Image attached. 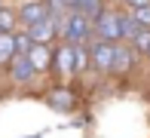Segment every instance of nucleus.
I'll use <instances>...</instances> for the list:
<instances>
[{
    "label": "nucleus",
    "instance_id": "obj_19",
    "mask_svg": "<svg viewBox=\"0 0 150 138\" xmlns=\"http://www.w3.org/2000/svg\"><path fill=\"white\" fill-rule=\"evenodd\" d=\"M147 58H150V52H147Z\"/></svg>",
    "mask_w": 150,
    "mask_h": 138
},
{
    "label": "nucleus",
    "instance_id": "obj_2",
    "mask_svg": "<svg viewBox=\"0 0 150 138\" xmlns=\"http://www.w3.org/2000/svg\"><path fill=\"white\" fill-rule=\"evenodd\" d=\"M95 37L120 43L122 40V12L113 9V6H104V9L95 16Z\"/></svg>",
    "mask_w": 150,
    "mask_h": 138
},
{
    "label": "nucleus",
    "instance_id": "obj_18",
    "mask_svg": "<svg viewBox=\"0 0 150 138\" xmlns=\"http://www.w3.org/2000/svg\"><path fill=\"white\" fill-rule=\"evenodd\" d=\"M58 3H67V0H58Z\"/></svg>",
    "mask_w": 150,
    "mask_h": 138
},
{
    "label": "nucleus",
    "instance_id": "obj_13",
    "mask_svg": "<svg viewBox=\"0 0 150 138\" xmlns=\"http://www.w3.org/2000/svg\"><path fill=\"white\" fill-rule=\"evenodd\" d=\"M141 28H144V25H141L138 18L132 16V12H122V40H132L135 34L141 31Z\"/></svg>",
    "mask_w": 150,
    "mask_h": 138
},
{
    "label": "nucleus",
    "instance_id": "obj_7",
    "mask_svg": "<svg viewBox=\"0 0 150 138\" xmlns=\"http://www.w3.org/2000/svg\"><path fill=\"white\" fill-rule=\"evenodd\" d=\"M25 31L31 34V40L34 43H55V40L61 37V25L55 22V18H43V22H37V25H28Z\"/></svg>",
    "mask_w": 150,
    "mask_h": 138
},
{
    "label": "nucleus",
    "instance_id": "obj_12",
    "mask_svg": "<svg viewBox=\"0 0 150 138\" xmlns=\"http://www.w3.org/2000/svg\"><path fill=\"white\" fill-rule=\"evenodd\" d=\"M67 6L71 9H77V12H86V16H98L101 9H104V0H67Z\"/></svg>",
    "mask_w": 150,
    "mask_h": 138
},
{
    "label": "nucleus",
    "instance_id": "obj_8",
    "mask_svg": "<svg viewBox=\"0 0 150 138\" xmlns=\"http://www.w3.org/2000/svg\"><path fill=\"white\" fill-rule=\"evenodd\" d=\"M28 55L37 68V74H46L49 68H55V43H34Z\"/></svg>",
    "mask_w": 150,
    "mask_h": 138
},
{
    "label": "nucleus",
    "instance_id": "obj_15",
    "mask_svg": "<svg viewBox=\"0 0 150 138\" xmlns=\"http://www.w3.org/2000/svg\"><path fill=\"white\" fill-rule=\"evenodd\" d=\"M129 12H132L144 28H150V3H147V6H135V9H129Z\"/></svg>",
    "mask_w": 150,
    "mask_h": 138
},
{
    "label": "nucleus",
    "instance_id": "obj_17",
    "mask_svg": "<svg viewBox=\"0 0 150 138\" xmlns=\"http://www.w3.org/2000/svg\"><path fill=\"white\" fill-rule=\"evenodd\" d=\"M0 9H3V0H0Z\"/></svg>",
    "mask_w": 150,
    "mask_h": 138
},
{
    "label": "nucleus",
    "instance_id": "obj_16",
    "mask_svg": "<svg viewBox=\"0 0 150 138\" xmlns=\"http://www.w3.org/2000/svg\"><path fill=\"white\" fill-rule=\"evenodd\" d=\"M122 3H126V6H129V9H135V6H147V3H150V0H122Z\"/></svg>",
    "mask_w": 150,
    "mask_h": 138
},
{
    "label": "nucleus",
    "instance_id": "obj_4",
    "mask_svg": "<svg viewBox=\"0 0 150 138\" xmlns=\"http://www.w3.org/2000/svg\"><path fill=\"white\" fill-rule=\"evenodd\" d=\"M6 71H9V80L12 83H22V86L37 77V68H34V61H31L28 52H16L9 58V65H6Z\"/></svg>",
    "mask_w": 150,
    "mask_h": 138
},
{
    "label": "nucleus",
    "instance_id": "obj_10",
    "mask_svg": "<svg viewBox=\"0 0 150 138\" xmlns=\"http://www.w3.org/2000/svg\"><path fill=\"white\" fill-rule=\"evenodd\" d=\"M46 101H49V107H55V110H74V105H77V95L71 92V89H52L49 95H46Z\"/></svg>",
    "mask_w": 150,
    "mask_h": 138
},
{
    "label": "nucleus",
    "instance_id": "obj_9",
    "mask_svg": "<svg viewBox=\"0 0 150 138\" xmlns=\"http://www.w3.org/2000/svg\"><path fill=\"white\" fill-rule=\"evenodd\" d=\"M135 46L129 43V40H120L117 43V52H113V68H110V74H126L129 68H132V61H135Z\"/></svg>",
    "mask_w": 150,
    "mask_h": 138
},
{
    "label": "nucleus",
    "instance_id": "obj_6",
    "mask_svg": "<svg viewBox=\"0 0 150 138\" xmlns=\"http://www.w3.org/2000/svg\"><path fill=\"white\" fill-rule=\"evenodd\" d=\"M55 71H58L61 80H67V77L77 74V46L67 43V40L61 46H55Z\"/></svg>",
    "mask_w": 150,
    "mask_h": 138
},
{
    "label": "nucleus",
    "instance_id": "obj_11",
    "mask_svg": "<svg viewBox=\"0 0 150 138\" xmlns=\"http://www.w3.org/2000/svg\"><path fill=\"white\" fill-rule=\"evenodd\" d=\"M18 52L16 46V31H0V65H9V58Z\"/></svg>",
    "mask_w": 150,
    "mask_h": 138
},
{
    "label": "nucleus",
    "instance_id": "obj_3",
    "mask_svg": "<svg viewBox=\"0 0 150 138\" xmlns=\"http://www.w3.org/2000/svg\"><path fill=\"white\" fill-rule=\"evenodd\" d=\"M89 49H92V68H95L98 74H110L117 43H113V40H101V37H95L92 43H89Z\"/></svg>",
    "mask_w": 150,
    "mask_h": 138
},
{
    "label": "nucleus",
    "instance_id": "obj_1",
    "mask_svg": "<svg viewBox=\"0 0 150 138\" xmlns=\"http://www.w3.org/2000/svg\"><path fill=\"white\" fill-rule=\"evenodd\" d=\"M61 40H67V43H92L95 40V18L86 16V12L71 9L64 28H61Z\"/></svg>",
    "mask_w": 150,
    "mask_h": 138
},
{
    "label": "nucleus",
    "instance_id": "obj_5",
    "mask_svg": "<svg viewBox=\"0 0 150 138\" xmlns=\"http://www.w3.org/2000/svg\"><path fill=\"white\" fill-rule=\"evenodd\" d=\"M49 16H52V3H49V0H25V3L18 6L22 28L37 25V22H43V18H49Z\"/></svg>",
    "mask_w": 150,
    "mask_h": 138
},
{
    "label": "nucleus",
    "instance_id": "obj_14",
    "mask_svg": "<svg viewBox=\"0 0 150 138\" xmlns=\"http://www.w3.org/2000/svg\"><path fill=\"white\" fill-rule=\"evenodd\" d=\"M129 43L135 46V52H144V55H147V52H150V28H141Z\"/></svg>",
    "mask_w": 150,
    "mask_h": 138
}]
</instances>
